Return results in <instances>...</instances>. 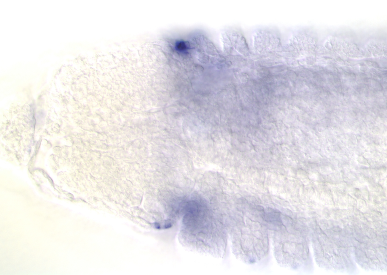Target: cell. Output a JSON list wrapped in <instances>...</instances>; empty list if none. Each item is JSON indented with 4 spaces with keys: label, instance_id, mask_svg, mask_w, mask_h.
<instances>
[{
    "label": "cell",
    "instance_id": "6da1fadb",
    "mask_svg": "<svg viewBox=\"0 0 387 275\" xmlns=\"http://www.w3.org/2000/svg\"><path fill=\"white\" fill-rule=\"evenodd\" d=\"M188 45L184 41H179L176 44V50L180 52H184L188 49Z\"/></svg>",
    "mask_w": 387,
    "mask_h": 275
}]
</instances>
